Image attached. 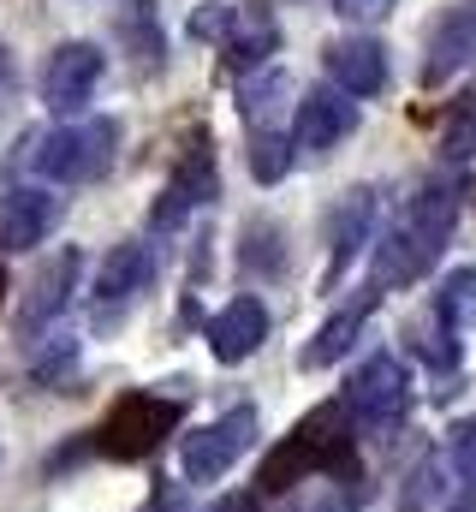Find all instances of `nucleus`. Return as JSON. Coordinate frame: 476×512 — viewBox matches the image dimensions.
<instances>
[{
  "mask_svg": "<svg viewBox=\"0 0 476 512\" xmlns=\"http://www.w3.org/2000/svg\"><path fill=\"white\" fill-rule=\"evenodd\" d=\"M352 447H357L352 417H346V405H340V399H328V405L304 411V417H298V429H292L268 459H262L256 489H262V495H286V489H298L304 477H334V471H346V465H352Z\"/></svg>",
  "mask_w": 476,
  "mask_h": 512,
  "instance_id": "nucleus-1",
  "label": "nucleus"
},
{
  "mask_svg": "<svg viewBox=\"0 0 476 512\" xmlns=\"http://www.w3.org/2000/svg\"><path fill=\"white\" fill-rule=\"evenodd\" d=\"M114 155H119V120L96 114V120H78V126L18 137L12 173H42V179H60V185H90V179H102L114 167Z\"/></svg>",
  "mask_w": 476,
  "mask_h": 512,
  "instance_id": "nucleus-2",
  "label": "nucleus"
},
{
  "mask_svg": "<svg viewBox=\"0 0 476 512\" xmlns=\"http://www.w3.org/2000/svg\"><path fill=\"white\" fill-rule=\"evenodd\" d=\"M185 405L173 393H125L96 429V453L102 459H149L173 429H179Z\"/></svg>",
  "mask_w": 476,
  "mask_h": 512,
  "instance_id": "nucleus-3",
  "label": "nucleus"
},
{
  "mask_svg": "<svg viewBox=\"0 0 476 512\" xmlns=\"http://www.w3.org/2000/svg\"><path fill=\"white\" fill-rule=\"evenodd\" d=\"M340 405H346L352 429H369V435H375V429H393V423L411 411V376H405V364H399L393 352H369L352 370Z\"/></svg>",
  "mask_w": 476,
  "mask_h": 512,
  "instance_id": "nucleus-4",
  "label": "nucleus"
},
{
  "mask_svg": "<svg viewBox=\"0 0 476 512\" xmlns=\"http://www.w3.org/2000/svg\"><path fill=\"white\" fill-rule=\"evenodd\" d=\"M250 441H256V405H233L227 417H215V423H203V429L185 435L179 471L191 483H221L238 459L250 453Z\"/></svg>",
  "mask_w": 476,
  "mask_h": 512,
  "instance_id": "nucleus-5",
  "label": "nucleus"
},
{
  "mask_svg": "<svg viewBox=\"0 0 476 512\" xmlns=\"http://www.w3.org/2000/svg\"><path fill=\"white\" fill-rule=\"evenodd\" d=\"M221 197V173H215V149H209V131H191L185 137V149H179V161H173V179H167V191H161V203H155V233H173V227H185V215L191 209H203V203H215Z\"/></svg>",
  "mask_w": 476,
  "mask_h": 512,
  "instance_id": "nucleus-6",
  "label": "nucleus"
},
{
  "mask_svg": "<svg viewBox=\"0 0 476 512\" xmlns=\"http://www.w3.org/2000/svg\"><path fill=\"white\" fill-rule=\"evenodd\" d=\"M459 203H465V179L459 173H441V179H429L411 203H405V215H399V227H405V239L423 251V262H435V256L447 251V239H453V221H459Z\"/></svg>",
  "mask_w": 476,
  "mask_h": 512,
  "instance_id": "nucleus-7",
  "label": "nucleus"
},
{
  "mask_svg": "<svg viewBox=\"0 0 476 512\" xmlns=\"http://www.w3.org/2000/svg\"><path fill=\"white\" fill-rule=\"evenodd\" d=\"M102 72H108V60H102L96 42H60V48L48 54V66H42V102H48L54 114H78V108L96 96Z\"/></svg>",
  "mask_w": 476,
  "mask_h": 512,
  "instance_id": "nucleus-8",
  "label": "nucleus"
},
{
  "mask_svg": "<svg viewBox=\"0 0 476 512\" xmlns=\"http://www.w3.org/2000/svg\"><path fill=\"white\" fill-rule=\"evenodd\" d=\"M352 131H357V102L346 90H334V84L304 90V102H298V114H292V149L328 155V149H340Z\"/></svg>",
  "mask_w": 476,
  "mask_h": 512,
  "instance_id": "nucleus-9",
  "label": "nucleus"
},
{
  "mask_svg": "<svg viewBox=\"0 0 476 512\" xmlns=\"http://www.w3.org/2000/svg\"><path fill=\"white\" fill-rule=\"evenodd\" d=\"M149 280H155V251H149L143 239L114 245V251L102 256V268H96V328H114L119 310H125Z\"/></svg>",
  "mask_w": 476,
  "mask_h": 512,
  "instance_id": "nucleus-10",
  "label": "nucleus"
},
{
  "mask_svg": "<svg viewBox=\"0 0 476 512\" xmlns=\"http://www.w3.org/2000/svg\"><path fill=\"white\" fill-rule=\"evenodd\" d=\"M465 66H476V0H459L435 18V30L423 36V84H447Z\"/></svg>",
  "mask_w": 476,
  "mask_h": 512,
  "instance_id": "nucleus-11",
  "label": "nucleus"
},
{
  "mask_svg": "<svg viewBox=\"0 0 476 512\" xmlns=\"http://www.w3.org/2000/svg\"><path fill=\"white\" fill-rule=\"evenodd\" d=\"M60 227V197L42 185H12L0 197V251H36Z\"/></svg>",
  "mask_w": 476,
  "mask_h": 512,
  "instance_id": "nucleus-12",
  "label": "nucleus"
},
{
  "mask_svg": "<svg viewBox=\"0 0 476 512\" xmlns=\"http://www.w3.org/2000/svg\"><path fill=\"white\" fill-rule=\"evenodd\" d=\"M369 233H375V191H369V185H352V191L334 203V215H328V274H322L328 292H334V280H346V268H352V256L369 245Z\"/></svg>",
  "mask_w": 476,
  "mask_h": 512,
  "instance_id": "nucleus-13",
  "label": "nucleus"
},
{
  "mask_svg": "<svg viewBox=\"0 0 476 512\" xmlns=\"http://www.w3.org/2000/svg\"><path fill=\"white\" fill-rule=\"evenodd\" d=\"M322 66H328L334 90H346V96H375V90H387V48H381L375 36H334V42L322 48Z\"/></svg>",
  "mask_w": 476,
  "mask_h": 512,
  "instance_id": "nucleus-14",
  "label": "nucleus"
},
{
  "mask_svg": "<svg viewBox=\"0 0 476 512\" xmlns=\"http://www.w3.org/2000/svg\"><path fill=\"white\" fill-rule=\"evenodd\" d=\"M78 274H84V256L78 251H54L42 262V274L30 280V298H24V316H18V328H24V340L42 328V322H54L66 304H72V292H78Z\"/></svg>",
  "mask_w": 476,
  "mask_h": 512,
  "instance_id": "nucleus-15",
  "label": "nucleus"
},
{
  "mask_svg": "<svg viewBox=\"0 0 476 512\" xmlns=\"http://www.w3.org/2000/svg\"><path fill=\"white\" fill-rule=\"evenodd\" d=\"M268 340V310H262V298H233L215 322H209V352L221 358V364H244L256 346Z\"/></svg>",
  "mask_w": 476,
  "mask_h": 512,
  "instance_id": "nucleus-16",
  "label": "nucleus"
},
{
  "mask_svg": "<svg viewBox=\"0 0 476 512\" xmlns=\"http://www.w3.org/2000/svg\"><path fill=\"white\" fill-rule=\"evenodd\" d=\"M114 36L125 42V54L137 60V72H161V66H167V36H161L155 0H119Z\"/></svg>",
  "mask_w": 476,
  "mask_h": 512,
  "instance_id": "nucleus-17",
  "label": "nucleus"
},
{
  "mask_svg": "<svg viewBox=\"0 0 476 512\" xmlns=\"http://www.w3.org/2000/svg\"><path fill=\"white\" fill-rule=\"evenodd\" d=\"M375 298H381V292H363V298H352V304H340V310L316 328V340L304 346L298 364H304V370H328L334 358H346V352L357 346V334H363V322H369V310H375Z\"/></svg>",
  "mask_w": 476,
  "mask_h": 512,
  "instance_id": "nucleus-18",
  "label": "nucleus"
},
{
  "mask_svg": "<svg viewBox=\"0 0 476 512\" xmlns=\"http://www.w3.org/2000/svg\"><path fill=\"white\" fill-rule=\"evenodd\" d=\"M268 54H280V24H274V12L256 0V6H244V24L233 30V42L221 48V66L244 78V72L268 66Z\"/></svg>",
  "mask_w": 476,
  "mask_h": 512,
  "instance_id": "nucleus-19",
  "label": "nucleus"
},
{
  "mask_svg": "<svg viewBox=\"0 0 476 512\" xmlns=\"http://www.w3.org/2000/svg\"><path fill=\"white\" fill-rule=\"evenodd\" d=\"M429 316H435L441 328H453V334H471L476 328V268H453V274L441 280Z\"/></svg>",
  "mask_w": 476,
  "mask_h": 512,
  "instance_id": "nucleus-20",
  "label": "nucleus"
},
{
  "mask_svg": "<svg viewBox=\"0 0 476 512\" xmlns=\"http://www.w3.org/2000/svg\"><path fill=\"white\" fill-rule=\"evenodd\" d=\"M30 376L42 387H66L78 376V334H42L30 340Z\"/></svg>",
  "mask_w": 476,
  "mask_h": 512,
  "instance_id": "nucleus-21",
  "label": "nucleus"
},
{
  "mask_svg": "<svg viewBox=\"0 0 476 512\" xmlns=\"http://www.w3.org/2000/svg\"><path fill=\"white\" fill-rule=\"evenodd\" d=\"M280 108H286V72H262V78H250L244 90H238V114H244V126L250 131H280Z\"/></svg>",
  "mask_w": 476,
  "mask_h": 512,
  "instance_id": "nucleus-22",
  "label": "nucleus"
},
{
  "mask_svg": "<svg viewBox=\"0 0 476 512\" xmlns=\"http://www.w3.org/2000/svg\"><path fill=\"white\" fill-rule=\"evenodd\" d=\"M441 161H453V167L476 161V90L459 96L447 108V120H441Z\"/></svg>",
  "mask_w": 476,
  "mask_h": 512,
  "instance_id": "nucleus-23",
  "label": "nucleus"
},
{
  "mask_svg": "<svg viewBox=\"0 0 476 512\" xmlns=\"http://www.w3.org/2000/svg\"><path fill=\"white\" fill-rule=\"evenodd\" d=\"M250 173H256L262 185L286 179V173H292V137H286V131H250Z\"/></svg>",
  "mask_w": 476,
  "mask_h": 512,
  "instance_id": "nucleus-24",
  "label": "nucleus"
},
{
  "mask_svg": "<svg viewBox=\"0 0 476 512\" xmlns=\"http://www.w3.org/2000/svg\"><path fill=\"white\" fill-rule=\"evenodd\" d=\"M411 352H417L429 370H459V334L441 328L435 316H429V322H411Z\"/></svg>",
  "mask_w": 476,
  "mask_h": 512,
  "instance_id": "nucleus-25",
  "label": "nucleus"
},
{
  "mask_svg": "<svg viewBox=\"0 0 476 512\" xmlns=\"http://www.w3.org/2000/svg\"><path fill=\"white\" fill-rule=\"evenodd\" d=\"M280 239H286V233H280V227H274V221H250V227H244V268H256V274H280V268H286V256H280Z\"/></svg>",
  "mask_w": 476,
  "mask_h": 512,
  "instance_id": "nucleus-26",
  "label": "nucleus"
},
{
  "mask_svg": "<svg viewBox=\"0 0 476 512\" xmlns=\"http://www.w3.org/2000/svg\"><path fill=\"white\" fill-rule=\"evenodd\" d=\"M244 24V6H227V0H209V6H197L191 12V36L197 42H233V30Z\"/></svg>",
  "mask_w": 476,
  "mask_h": 512,
  "instance_id": "nucleus-27",
  "label": "nucleus"
},
{
  "mask_svg": "<svg viewBox=\"0 0 476 512\" xmlns=\"http://www.w3.org/2000/svg\"><path fill=\"white\" fill-rule=\"evenodd\" d=\"M447 459H453L459 483H476V417H471V423H459V429H453V447H447Z\"/></svg>",
  "mask_w": 476,
  "mask_h": 512,
  "instance_id": "nucleus-28",
  "label": "nucleus"
},
{
  "mask_svg": "<svg viewBox=\"0 0 476 512\" xmlns=\"http://www.w3.org/2000/svg\"><path fill=\"white\" fill-rule=\"evenodd\" d=\"M357 501H363L357 489H346V483H334V477H328V483L316 489V501H304L298 512H357Z\"/></svg>",
  "mask_w": 476,
  "mask_h": 512,
  "instance_id": "nucleus-29",
  "label": "nucleus"
},
{
  "mask_svg": "<svg viewBox=\"0 0 476 512\" xmlns=\"http://www.w3.org/2000/svg\"><path fill=\"white\" fill-rule=\"evenodd\" d=\"M328 6H334L340 18H387L399 0H328Z\"/></svg>",
  "mask_w": 476,
  "mask_h": 512,
  "instance_id": "nucleus-30",
  "label": "nucleus"
},
{
  "mask_svg": "<svg viewBox=\"0 0 476 512\" xmlns=\"http://www.w3.org/2000/svg\"><path fill=\"white\" fill-rule=\"evenodd\" d=\"M441 512H476V483H459V495H453Z\"/></svg>",
  "mask_w": 476,
  "mask_h": 512,
  "instance_id": "nucleus-31",
  "label": "nucleus"
},
{
  "mask_svg": "<svg viewBox=\"0 0 476 512\" xmlns=\"http://www.w3.org/2000/svg\"><path fill=\"white\" fill-rule=\"evenodd\" d=\"M209 512H256V501L250 495H227V501H215Z\"/></svg>",
  "mask_w": 476,
  "mask_h": 512,
  "instance_id": "nucleus-32",
  "label": "nucleus"
},
{
  "mask_svg": "<svg viewBox=\"0 0 476 512\" xmlns=\"http://www.w3.org/2000/svg\"><path fill=\"white\" fill-rule=\"evenodd\" d=\"M6 96H12V54L0 48V102H6Z\"/></svg>",
  "mask_w": 476,
  "mask_h": 512,
  "instance_id": "nucleus-33",
  "label": "nucleus"
},
{
  "mask_svg": "<svg viewBox=\"0 0 476 512\" xmlns=\"http://www.w3.org/2000/svg\"><path fill=\"white\" fill-rule=\"evenodd\" d=\"M143 512H167V489H161V495H155V501H149Z\"/></svg>",
  "mask_w": 476,
  "mask_h": 512,
  "instance_id": "nucleus-34",
  "label": "nucleus"
},
{
  "mask_svg": "<svg viewBox=\"0 0 476 512\" xmlns=\"http://www.w3.org/2000/svg\"><path fill=\"white\" fill-rule=\"evenodd\" d=\"M0 304H6V268H0Z\"/></svg>",
  "mask_w": 476,
  "mask_h": 512,
  "instance_id": "nucleus-35",
  "label": "nucleus"
}]
</instances>
